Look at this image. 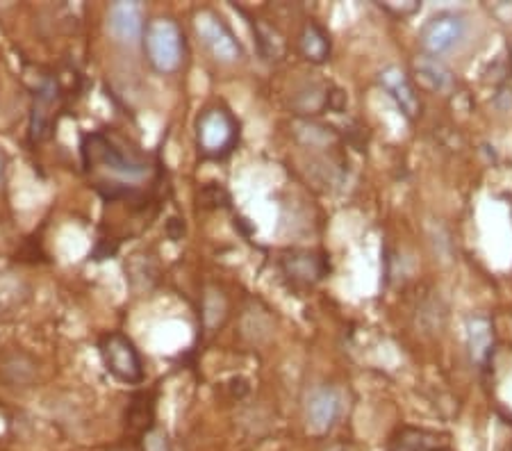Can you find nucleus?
I'll return each instance as SVG.
<instances>
[{"label": "nucleus", "instance_id": "f257e3e1", "mask_svg": "<svg viewBox=\"0 0 512 451\" xmlns=\"http://www.w3.org/2000/svg\"><path fill=\"white\" fill-rule=\"evenodd\" d=\"M142 44L148 64L162 76H171V73L183 69L187 53L185 35L173 19L160 16V19L148 23Z\"/></svg>", "mask_w": 512, "mask_h": 451}, {"label": "nucleus", "instance_id": "f03ea898", "mask_svg": "<svg viewBox=\"0 0 512 451\" xmlns=\"http://www.w3.org/2000/svg\"><path fill=\"white\" fill-rule=\"evenodd\" d=\"M82 158H85L87 167H103L123 178L139 180L148 174L146 160L139 158L137 153L123 149V146L105 137L103 133L85 137V142H82Z\"/></svg>", "mask_w": 512, "mask_h": 451}, {"label": "nucleus", "instance_id": "7ed1b4c3", "mask_svg": "<svg viewBox=\"0 0 512 451\" xmlns=\"http://www.w3.org/2000/svg\"><path fill=\"white\" fill-rule=\"evenodd\" d=\"M469 26L465 16L458 12H440L428 19L419 30V46L424 55L440 57L456 53L467 41Z\"/></svg>", "mask_w": 512, "mask_h": 451}, {"label": "nucleus", "instance_id": "20e7f679", "mask_svg": "<svg viewBox=\"0 0 512 451\" xmlns=\"http://www.w3.org/2000/svg\"><path fill=\"white\" fill-rule=\"evenodd\" d=\"M103 365L114 379L128 385H137L144 381V363L142 356L128 335L123 333H107L98 342Z\"/></svg>", "mask_w": 512, "mask_h": 451}, {"label": "nucleus", "instance_id": "39448f33", "mask_svg": "<svg viewBox=\"0 0 512 451\" xmlns=\"http://www.w3.org/2000/svg\"><path fill=\"white\" fill-rule=\"evenodd\" d=\"M194 30L201 44L208 48V53L221 64H235L244 57V48L233 30L226 26L217 12L201 10L194 14Z\"/></svg>", "mask_w": 512, "mask_h": 451}, {"label": "nucleus", "instance_id": "423d86ee", "mask_svg": "<svg viewBox=\"0 0 512 451\" xmlns=\"http://www.w3.org/2000/svg\"><path fill=\"white\" fill-rule=\"evenodd\" d=\"M237 123L233 114L224 108L205 110L196 123L198 149L208 158H221L235 146Z\"/></svg>", "mask_w": 512, "mask_h": 451}, {"label": "nucleus", "instance_id": "0eeeda50", "mask_svg": "<svg viewBox=\"0 0 512 451\" xmlns=\"http://www.w3.org/2000/svg\"><path fill=\"white\" fill-rule=\"evenodd\" d=\"M105 28L117 44L135 46L144 39L146 32V12L142 3L135 0H117L107 7Z\"/></svg>", "mask_w": 512, "mask_h": 451}, {"label": "nucleus", "instance_id": "6e6552de", "mask_svg": "<svg viewBox=\"0 0 512 451\" xmlns=\"http://www.w3.org/2000/svg\"><path fill=\"white\" fill-rule=\"evenodd\" d=\"M340 415V395L333 388H317L310 392L308 406H305V417H308L310 431L326 433L335 424Z\"/></svg>", "mask_w": 512, "mask_h": 451}, {"label": "nucleus", "instance_id": "1a4fd4ad", "mask_svg": "<svg viewBox=\"0 0 512 451\" xmlns=\"http://www.w3.org/2000/svg\"><path fill=\"white\" fill-rule=\"evenodd\" d=\"M378 82H381L385 92L394 98V103L399 105V110L406 114L408 119L417 117L419 98L415 94V87H412L410 78L406 76V71H401L399 67H390L378 76Z\"/></svg>", "mask_w": 512, "mask_h": 451}, {"label": "nucleus", "instance_id": "9d476101", "mask_svg": "<svg viewBox=\"0 0 512 451\" xmlns=\"http://www.w3.org/2000/svg\"><path fill=\"white\" fill-rule=\"evenodd\" d=\"M415 76L419 85L433 94H449L456 85L453 73L444 67L442 60L428 55H421L415 60Z\"/></svg>", "mask_w": 512, "mask_h": 451}, {"label": "nucleus", "instance_id": "9b49d317", "mask_svg": "<svg viewBox=\"0 0 512 451\" xmlns=\"http://www.w3.org/2000/svg\"><path fill=\"white\" fill-rule=\"evenodd\" d=\"M55 101H57L55 82L46 80L44 87H41L39 94L35 96V108H32V126H30V130H32V137H35V139H44L48 133H51Z\"/></svg>", "mask_w": 512, "mask_h": 451}, {"label": "nucleus", "instance_id": "f8f14e48", "mask_svg": "<svg viewBox=\"0 0 512 451\" xmlns=\"http://www.w3.org/2000/svg\"><path fill=\"white\" fill-rule=\"evenodd\" d=\"M494 347L492 324L487 317H472L469 319V351L478 365H485Z\"/></svg>", "mask_w": 512, "mask_h": 451}, {"label": "nucleus", "instance_id": "ddd939ff", "mask_svg": "<svg viewBox=\"0 0 512 451\" xmlns=\"http://www.w3.org/2000/svg\"><path fill=\"white\" fill-rule=\"evenodd\" d=\"M299 48H301L305 60L321 64V62H326V57L330 53V41H328L324 30L315 26V23H308L299 37Z\"/></svg>", "mask_w": 512, "mask_h": 451}, {"label": "nucleus", "instance_id": "4468645a", "mask_svg": "<svg viewBox=\"0 0 512 451\" xmlns=\"http://www.w3.org/2000/svg\"><path fill=\"white\" fill-rule=\"evenodd\" d=\"M23 290L26 285L19 278H12L10 274H0V310L19 306L23 299Z\"/></svg>", "mask_w": 512, "mask_h": 451}, {"label": "nucleus", "instance_id": "2eb2a0df", "mask_svg": "<svg viewBox=\"0 0 512 451\" xmlns=\"http://www.w3.org/2000/svg\"><path fill=\"white\" fill-rule=\"evenodd\" d=\"M146 451H169L167 436L162 431H153L151 436L146 438Z\"/></svg>", "mask_w": 512, "mask_h": 451}, {"label": "nucleus", "instance_id": "dca6fc26", "mask_svg": "<svg viewBox=\"0 0 512 451\" xmlns=\"http://www.w3.org/2000/svg\"><path fill=\"white\" fill-rule=\"evenodd\" d=\"M5 174V160H3V153H0V180H3Z\"/></svg>", "mask_w": 512, "mask_h": 451}]
</instances>
